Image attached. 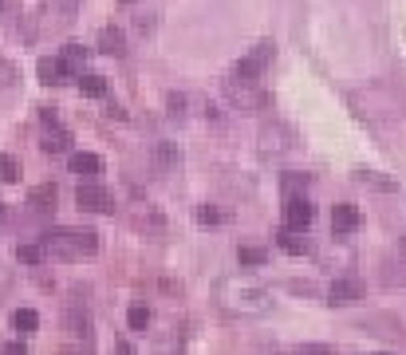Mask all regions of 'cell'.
<instances>
[{
    "mask_svg": "<svg viewBox=\"0 0 406 355\" xmlns=\"http://www.w3.org/2000/svg\"><path fill=\"white\" fill-rule=\"evenodd\" d=\"M213 300L221 312L229 316H264L272 308V296L261 280L245 277V272H229L213 284Z\"/></svg>",
    "mask_w": 406,
    "mask_h": 355,
    "instance_id": "cell-1",
    "label": "cell"
},
{
    "mask_svg": "<svg viewBox=\"0 0 406 355\" xmlns=\"http://www.w3.org/2000/svg\"><path fill=\"white\" fill-rule=\"evenodd\" d=\"M40 249L48 257H60V261H79V257H91L99 249V237L91 229H51V233H43Z\"/></svg>",
    "mask_w": 406,
    "mask_h": 355,
    "instance_id": "cell-2",
    "label": "cell"
},
{
    "mask_svg": "<svg viewBox=\"0 0 406 355\" xmlns=\"http://www.w3.org/2000/svg\"><path fill=\"white\" fill-rule=\"evenodd\" d=\"M272 63V43H256L253 51H249L245 59H241L237 68H233V83H256V79L264 76V68Z\"/></svg>",
    "mask_w": 406,
    "mask_h": 355,
    "instance_id": "cell-3",
    "label": "cell"
},
{
    "mask_svg": "<svg viewBox=\"0 0 406 355\" xmlns=\"http://www.w3.org/2000/svg\"><path fill=\"white\" fill-rule=\"evenodd\" d=\"M76 202H79V210H87V213H110V210H115V197H110V190L99 186V182H79Z\"/></svg>",
    "mask_w": 406,
    "mask_h": 355,
    "instance_id": "cell-4",
    "label": "cell"
},
{
    "mask_svg": "<svg viewBox=\"0 0 406 355\" xmlns=\"http://www.w3.org/2000/svg\"><path fill=\"white\" fill-rule=\"evenodd\" d=\"M225 95H229V103H233V110H261V107H269V95L256 91V83H233V79H229Z\"/></svg>",
    "mask_w": 406,
    "mask_h": 355,
    "instance_id": "cell-5",
    "label": "cell"
},
{
    "mask_svg": "<svg viewBox=\"0 0 406 355\" xmlns=\"http://www.w3.org/2000/svg\"><path fill=\"white\" fill-rule=\"evenodd\" d=\"M79 16V0H48L43 4V24L48 28H68Z\"/></svg>",
    "mask_w": 406,
    "mask_h": 355,
    "instance_id": "cell-6",
    "label": "cell"
},
{
    "mask_svg": "<svg viewBox=\"0 0 406 355\" xmlns=\"http://www.w3.org/2000/svg\"><path fill=\"white\" fill-rule=\"evenodd\" d=\"M261 150H264V154H284V150H292V130L280 127V123H264V130H261Z\"/></svg>",
    "mask_w": 406,
    "mask_h": 355,
    "instance_id": "cell-7",
    "label": "cell"
},
{
    "mask_svg": "<svg viewBox=\"0 0 406 355\" xmlns=\"http://www.w3.org/2000/svg\"><path fill=\"white\" fill-rule=\"evenodd\" d=\"M312 217H316V210H312L308 197H288V202H284V221H288L292 233H296V229H308V225H312Z\"/></svg>",
    "mask_w": 406,
    "mask_h": 355,
    "instance_id": "cell-8",
    "label": "cell"
},
{
    "mask_svg": "<svg viewBox=\"0 0 406 355\" xmlns=\"http://www.w3.org/2000/svg\"><path fill=\"white\" fill-rule=\"evenodd\" d=\"M359 296H363V284H359L355 277H339V280H331V288H328L331 304H355Z\"/></svg>",
    "mask_w": 406,
    "mask_h": 355,
    "instance_id": "cell-9",
    "label": "cell"
},
{
    "mask_svg": "<svg viewBox=\"0 0 406 355\" xmlns=\"http://www.w3.org/2000/svg\"><path fill=\"white\" fill-rule=\"evenodd\" d=\"M355 229H359V210L351 202H343V205L331 210V233L335 237H347V233H355Z\"/></svg>",
    "mask_w": 406,
    "mask_h": 355,
    "instance_id": "cell-10",
    "label": "cell"
},
{
    "mask_svg": "<svg viewBox=\"0 0 406 355\" xmlns=\"http://www.w3.org/2000/svg\"><path fill=\"white\" fill-rule=\"evenodd\" d=\"M150 162H154V170L158 174H170V170H178V162H182V150L174 143H154V150H150Z\"/></svg>",
    "mask_w": 406,
    "mask_h": 355,
    "instance_id": "cell-11",
    "label": "cell"
},
{
    "mask_svg": "<svg viewBox=\"0 0 406 355\" xmlns=\"http://www.w3.org/2000/svg\"><path fill=\"white\" fill-rule=\"evenodd\" d=\"M63 328H68L76 339H87L91 336V316H87L79 304H68L63 308Z\"/></svg>",
    "mask_w": 406,
    "mask_h": 355,
    "instance_id": "cell-12",
    "label": "cell"
},
{
    "mask_svg": "<svg viewBox=\"0 0 406 355\" xmlns=\"http://www.w3.org/2000/svg\"><path fill=\"white\" fill-rule=\"evenodd\" d=\"M99 51H107V56H127V36H123V28H115V24H107L99 32Z\"/></svg>",
    "mask_w": 406,
    "mask_h": 355,
    "instance_id": "cell-13",
    "label": "cell"
},
{
    "mask_svg": "<svg viewBox=\"0 0 406 355\" xmlns=\"http://www.w3.org/2000/svg\"><path fill=\"white\" fill-rule=\"evenodd\" d=\"M56 186L51 182H43V186H36L32 194H28V205H32V213H56Z\"/></svg>",
    "mask_w": 406,
    "mask_h": 355,
    "instance_id": "cell-14",
    "label": "cell"
},
{
    "mask_svg": "<svg viewBox=\"0 0 406 355\" xmlns=\"http://www.w3.org/2000/svg\"><path fill=\"white\" fill-rule=\"evenodd\" d=\"M71 174H83L87 182H95V174H103V158L99 154H87V150L71 154Z\"/></svg>",
    "mask_w": 406,
    "mask_h": 355,
    "instance_id": "cell-15",
    "label": "cell"
},
{
    "mask_svg": "<svg viewBox=\"0 0 406 355\" xmlns=\"http://www.w3.org/2000/svg\"><path fill=\"white\" fill-rule=\"evenodd\" d=\"M40 146H43V154H68L71 150V135L63 127H51L48 135H43Z\"/></svg>",
    "mask_w": 406,
    "mask_h": 355,
    "instance_id": "cell-16",
    "label": "cell"
},
{
    "mask_svg": "<svg viewBox=\"0 0 406 355\" xmlns=\"http://www.w3.org/2000/svg\"><path fill=\"white\" fill-rule=\"evenodd\" d=\"M36 71H40V83H63V79H68L63 63L60 59H51V56H43L40 63H36Z\"/></svg>",
    "mask_w": 406,
    "mask_h": 355,
    "instance_id": "cell-17",
    "label": "cell"
},
{
    "mask_svg": "<svg viewBox=\"0 0 406 355\" xmlns=\"http://www.w3.org/2000/svg\"><path fill=\"white\" fill-rule=\"evenodd\" d=\"M83 59H87V51L79 48V43H68V48H63V71H68V76H83Z\"/></svg>",
    "mask_w": 406,
    "mask_h": 355,
    "instance_id": "cell-18",
    "label": "cell"
},
{
    "mask_svg": "<svg viewBox=\"0 0 406 355\" xmlns=\"http://www.w3.org/2000/svg\"><path fill=\"white\" fill-rule=\"evenodd\" d=\"M276 245L284 249V253H292V257H304V253H308V241H304V237H296L292 229H280V233H276Z\"/></svg>",
    "mask_w": 406,
    "mask_h": 355,
    "instance_id": "cell-19",
    "label": "cell"
},
{
    "mask_svg": "<svg viewBox=\"0 0 406 355\" xmlns=\"http://www.w3.org/2000/svg\"><path fill=\"white\" fill-rule=\"evenodd\" d=\"M264 261H269V253L256 249V245H241L237 249V264H241V269H261Z\"/></svg>",
    "mask_w": 406,
    "mask_h": 355,
    "instance_id": "cell-20",
    "label": "cell"
},
{
    "mask_svg": "<svg viewBox=\"0 0 406 355\" xmlns=\"http://www.w3.org/2000/svg\"><path fill=\"white\" fill-rule=\"evenodd\" d=\"M12 328L16 331H36L40 328V316H36L32 308H16V312H12Z\"/></svg>",
    "mask_w": 406,
    "mask_h": 355,
    "instance_id": "cell-21",
    "label": "cell"
},
{
    "mask_svg": "<svg viewBox=\"0 0 406 355\" xmlns=\"http://www.w3.org/2000/svg\"><path fill=\"white\" fill-rule=\"evenodd\" d=\"M150 320H154V316H150V308H146V304H135V308L127 312L130 331H146V328H150Z\"/></svg>",
    "mask_w": 406,
    "mask_h": 355,
    "instance_id": "cell-22",
    "label": "cell"
},
{
    "mask_svg": "<svg viewBox=\"0 0 406 355\" xmlns=\"http://www.w3.org/2000/svg\"><path fill=\"white\" fill-rule=\"evenodd\" d=\"M16 261H24V264H43V261H48V253H43L40 245H20V249H16Z\"/></svg>",
    "mask_w": 406,
    "mask_h": 355,
    "instance_id": "cell-23",
    "label": "cell"
},
{
    "mask_svg": "<svg viewBox=\"0 0 406 355\" xmlns=\"http://www.w3.org/2000/svg\"><path fill=\"white\" fill-rule=\"evenodd\" d=\"M20 178V162L12 154H0V182H16Z\"/></svg>",
    "mask_w": 406,
    "mask_h": 355,
    "instance_id": "cell-24",
    "label": "cell"
},
{
    "mask_svg": "<svg viewBox=\"0 0 406 355\" xmlns=\"http://www.w3.org/2000/svg\"><path fill=\"white\" fill-rule=\"evenodd\" d=\"M79 87H83V95H95V99H99V95L107 91V79L103 76H79Z\"/></svg>",
    "mask_w": 406,
    "mask_h": 355,
    "instance_id": "cell-25",
    "label": "cell"
},
{
    "mask_svg": "<svg viewBox=\"0 0 406 355\" xmlns=\"http://www.w3.org/2000/svg\"><path fill=\"white\" fill-rule=\"evenodd\" d=\"M359 182H363V186H379V190H395V182H387V178H379V174H375V170H363V174H359Z\"/></svg>",
    "mask_w": 406,
    "mask_h": 355,
    "instance_id": "cell-26",
    "label": "cell"
},
{
    "mask_svg": "<svg viewBox=\"0 0 406 355\" xmlns=\"http://www.w3.org/2000/svg\"><path fill=\"white\" fill-rule=\"evenodd\" d=\"M197 221H202V225H221V213L213 210V205H202V210H197Z\"/></svg>",
    "mask_w": 406,
    "mask_h": 355,
    "instance_id": "cell-27",
    "label": "cell"
},
{
    "mask_svg": "<svg viewBox=\"0 0 406 355\" xmlns=\"http://www.w3.org/2000/svg\"><path fill=\"white\" fill-rule=\"evenodd\" d=\"M300 186H308V174H284V190H288V197H292V190H300Z\"/></svg>",
    "mask_w": 406,
    "mask_h": 355,
    "instance_id": "cell-28",
    "label": "cell"
},
{
    "mask_svg": "<svg viewBox=\"0 0 406 355\" xmlns=\"http://www.w3.org/2000/svg\"><path fill=\"white\" fill-rule=\"evenodd\" d=\"M63 355H95V351H91V344L83 339V344H68V347H63Z\"/></svg>",
    "mask_w": 406,
    "mask_h": 355,
    "instance_id": "cell-29",
    "label": "cell"
},
{
    "mask_svg": "<svg viewBox=\"0 0 406 355\" xmlns=\"http://www.w3.org/2000/svg\"><path fill=\"white\" fill-rule=\"evenodd\" d=\"M12 79H16V71H12V63H4V59H0V87H9Z\"/></svg>",
    "mask_w": 406,
    "mask_h": 355,
    "instance_id": "cell-30",
    "label": "cell"
},
{
    "mask_svg": "<svg viewBox=\"0 0 406 355\" xmlns=\"http://www.w3.org/2000/svg\"><path fill=\"white\" fill-rule=\"evenodd\" d=\"M0 355H28V347L24 344H4V347H0Z\"/></svg>",
    "mask_w": 406,
    "mask_h": 355,
    "instance_id": "cell-31",
    "label": "cell"
},
{
    "mask_svg": "<svg viewBox=\"0 0 406 355\" xmlns=\"http://www.w3.org/2000/svg\"><path fill=\"white\" fill-rule=\"evenodd\" d=\"M304 355H335L331 347H304Z\"/></svg>",
    "mask_w": 406,
    "mask_h": 355,
    "instance_id": "cell-32",
    "label": "cell"
},
{
    "mask_svg": "<svg viewBox=\"0 0 406 355\" xmlns=\"http://www.w3.org/2000/svg\"><path fill=\"white\" fill-rule=\"evenodd\" d=\"M123 4H130V0H123Z\"/></svg>",
    "mask_w": 406,
    "mask_h": 355,
    "instance_id": "cell-33",
    "label": "cell"
}]
</instances>
